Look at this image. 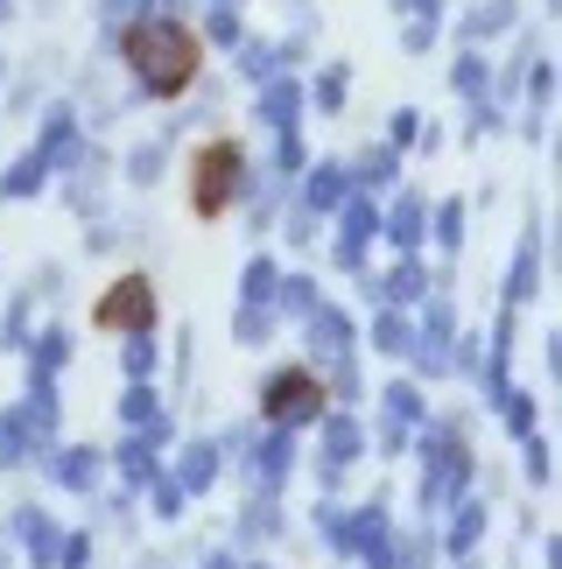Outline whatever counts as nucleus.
I'll return each instance as SVG.
<instances>
[{
	"label": "nucleus",
	"instance_id": "1",
	"mask_svg": "<svg viewBox=\"0 0 562 569\" xmlns=\"http://www.w3.org/2000/svg\"><path fill=\"white\" fill-rule=\"evenodd\" d=\"M127 50H134V71L155 84V92H177V84H190V71H198V42H190V29H177V21H141V29L127 36Z\"/></svg>",
	"mask_w": 562,
	"mask_h": 569
},
{
	"label": "nucleus",
	"instance_id": "4",
	"mask_svg": "<svg viewBox=\"0 0 562 569\" xmlns=\"http://www.w3.org/2000/svg\"><path fill=\"white\" fill-rule=\"evenodd\" d=\"M232 169H240V162H232L225 148H211V156H204V177H198V211H219V204H225Z\"/></svg>",
	"mask_w": 562,
	"mask_h": 569
},
{
	"label": "nucleus",
	"instance_id": "2",
	"mask_svg": "<svg viewBox=\"0 0 562 569\" xmlns=\"http://www.w3.org/2000/svg\"><path fill=\"white\" fill-rule=\"evenodd\" d=\"M261 408H268V422H310V415H323V380L302 373V366H289V373L268 380Z\"/></svg>",
	"mask_w": 562,
	"mask_h": 569
},
{
	"label": "nucleus",
	"instance_id": "3",
	"mask_svg": "<svg viewBox=\"0 0 562 569\" xmlns=\"http://www.w3.org/2000/svg\"><path fill=\"white\" fill-rule=\"evenodd\" d=\"M92 323H99V331H148V323H155V296H148V281L127 274L120 289H106Z\"/></svg>",
	"mask_w": 562,
	"mask_h": 569
}]
</instances>
